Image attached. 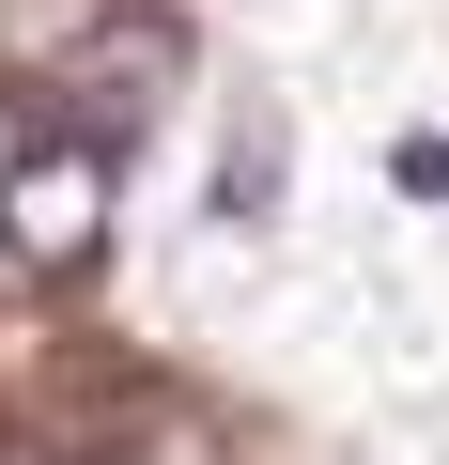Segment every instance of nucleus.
<instances>
[{
  "label": "nucleus",
  "mask_w": 449,
  "mask_h": 465,
  "mask_svg": "<svg viewBox=\"0 0 449 465\" xmlns=\"http://www.w3.org/2000/svg\"><path fill=\"white\" fill-rule=\"evenodd\" d=\"M171 63H186V47H171V32H155V16H140V32H93V47H78V94H93V109H124V124H140V109H155V94H171Z\"/></svg>",
  "instance_id": "2"
},
{
  "label": "nucleus",
  "mask_w": 449,
  "mask_h": 465,
  "mask_svg": "<svg viewBox=\"0 0 449 465\" xmlns=\"http://www.w3.org/2000/svg\"><path fill=\"white\" fill-rule=\"evenodd\" d=\"M264 186H279V140H233V171H217V202H233V217H264Z\"/></svg>",
  "instance_id": "4"
},
{
  "label": "nucleus",
  "mask_w": 449,
  "mask_h": 465,
  "mask_svg": "<svg viewBox=\"0 0 449 465\" xmlns=\"http://www.w3.org/2000/svg\"><path fill=\"white\" fill-rule=\"evenodd\" d=\"M93 249H109V140H32L16 171H0V264L63 280Z\"/></svg>",
  "instance_id": "1"
},
{
  "label": "nucleus",
  "mask_w": 449,
  "mask_h": 465,
  "mask_svg": "<svg viewBox=\"0 0 449 465\" xmlns=\"http://www.w3.org/2000/svg\"><path fill=\"white\" fill-rule=\"evenodd\" d=\"M387 186H403V202H449V140L403 124V140H387Z\"/></svg>",
  "instance_id": "3"
}]
</instances>
